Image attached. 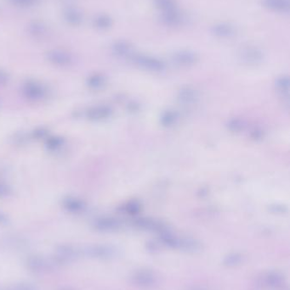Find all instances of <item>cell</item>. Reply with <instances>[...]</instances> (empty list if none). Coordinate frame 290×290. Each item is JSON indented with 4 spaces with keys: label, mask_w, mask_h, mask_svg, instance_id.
<instances>
[{
    "label": "cell",
    "mask_w": 290,
    "mask_h": 290,
    "mask_svg": "<svg viewBox=\"0 0 290 290\" xmlns=\"http://www.w3.org/2000/svg\"><path fill=\"white\" fill-rule=\"evenodd\" d=\"M131 61L138 67L153 72H160L165 68V63L163 61L149 55L135 54L132 57Z\"/></svg>",
    "instance_id": "6da1fadb"
},
{
    "label": "cell",
    "mask_w": 290,
    "mask_h": 290,
    "mask_svg": "<svg viewBox=\"0 0 290 290\" xmlns=\"http://www.w3.org/2000/svg\"><path fill=\"white\" fill-rule=\"evenodd\" d=\"M46 59L55 67H67L74 63V56L72 54L61 48L49 50L46 53Z\"/></svg>",
    "instance_id": "7a4b0ae2"
},
{
    "label": "cell",
    "mask_w": 290,
    "mask_h": 290,
    "mask_svg": "<svg viewBox=\"0 0 290 290\" xmlns=\"http://www.w3.org/2000/svg\"><path fill=\"white\" fill-rule=\"evenodd\" d=\"M22 94L27 99L40 101L47 96V89L42 83L36 81H29L22 86Z\"/></svg>",
    "instance_id": "3957f363"
},
{
    "label": "cell",
    "mask_w": 290,
    "mask_h": 290,
    "mask_svg": "<svg viewBox=\"0 0 290 290\" xmlns=\"http://www.w3.org/2000/svg\"><path fill=\"white\" fill-rule=\"evenodd\" d=\"M239 57L248 65H257L264 60V53L255 46H246L239 52Z\"/></svg>",
    "instance_id": "277c9868"
},
{
    "label": "cell",
    "mask_w": 290,
    "mask_h": 290,
    "mask_svg": "<svg viewBox=\"0 0 290 290\" xmlns=\"http://www.w3.org/2000/svg\"><path fill=\"white\" fill-rule=\"evenodd\" d=\"M27 30L28 35L35 40H44L50 34L49 26L44 21L40 20L30 21L27 27Z\"/></svg>",
    "instance_id": "5b68a950"
},
{
    "label": "cell",
    "mask_w": 290,
    "mask_h": 290,
    "mask_svg": "<svg viewBox=\"0 0 290 290\" xmlns=\"http://www.w3.org/2000/svg\"><path fill=\"white\" fill-rule=\"evenodd\" d=\"M111 49L113 55L119 58L123 59H130L134 56L135 53L134 46L131 42L126 41V40H118L116 42H113L111 46Z\"/></svg>",
    "instance_id": "8992f818"
},
{
    "label": "cell",
    "mask_w": 290,
    "mask_h": 290,
    "mask_svg": "<svg viewBox=\"0 0 290 290\" xmlns=\"http://www.w3.org/2000/svg\"><path fill=\"white\" fill-rule=\"evenodd\" d=\"M199 61V55L192 50H179L172 55V61L179 67H191Z\"/></svg>",
    "instance_id": "52a82bcc"
},
{
    "label": "cell",
    "mask_w": 290,
    "mask_h": 290,
    "mask_svg": "<svg viewBox=\"0 0 290 290\" xmlns=\"http://www.w3.org/2000/svg\"><path fill=\"white\" fill-rule=\"evenodd\" d=\"M159 20L161 24L168 28H176L185 21L184 15L178 9L161 12Z\"/></svg>",
    "instance_id": "ba28073f"
},
{
    "label": "cell",
    "mask_w": 290,
    "mask_h": 290,
    "mask_svg": "<svg viewBox=\"0 0 290 290\" xmlns=\"http://www.w3.org/2000/svg\"><path fill=\"white\" fill-rule=\"evenodd\" d=\"M62 17L65 22L70 27H80L83 21V15L80 9L73 5H67L62 12Z\"/></svg>",
    "instance_id": "9c48e42d"
},
{
    "label": "cell",
    "mask_w": 290,
    "mask_h": 290,
    "mask_svg": "<svg viewBox=\"0 0 290 290\" xmlns=\"http://www.w3.org/2000/svg\"><path fill=\"white\" fill-rule=\"evenodd\" d=\"M210 32L213 36L221 39L232 38L237 34L235 27L226 22H219L214 24L211 27Z\"/></svg>",
    "instance_id": "30bf717a"
},
{
    "label": "cell",
    "mask_w": 290,
    "mask_h": 290,
    "mask_svg": "<svg viewBox=\"0 0 290 290\" xmlns=\"http://www.w3.org/2000/svg\"><path fill=\"white\" fill-rule=\"evenodd\" d=\"M134 284L142 288H151L156 284L157 278L153 272L150 271H139L133 276Z\"/></svg>",
    "instance_id": "8fae6325"
},
{
    "label": "cell",
    "mask_w": 290,
    "mask_h": 290,
    "mask_svg": "<svg viewBox=\"0 0 290 290\" xmlns=\"http://www.w3.org/2000/svg\"><path fill=\"white\" fill-rule=\"evenodd\" d=\"M112 115V109L108 106H97L91 107L87 111V116L90 120L94 121H102L110 117Z\"/></svg>",
    "instance_id": "7c38bea8"
},
{
    "label": "cell",
    "mask_w": 290,
    "mask_h": 290,
    "mask_svg": "<svg viewBox=\"0 0 290 290\" xmlns=\"http://www.w3.org/2000/svg\"><path fill=\"white\" fill-rule=\"evenodd\" d=\"M262 283L269 290H278L284 285V278L278 272H268L263 277Z\"/></svg>",
    "instance_id": "4fadbf2b"
},
{
    "label": "cell",
    "mask_w": 290,
    "mask_h": 290,
    "mask_svg": "<svg viewBox=\"0 0 290 290\" xmlns=\"http://www.w3.org/2000/svg\"><path fill=\"white\" fill-rule=\"evenodd\" d=\"M263 6L274 12L289 13L290 0H262Z\"/></svg>",
    "instance_id": "5bb4252c"
},
{
    "label": "cell",
    "mask_w": 290,
    "mask_h": 290,
    "mask_svg": "<svg viewBox=\"0 0 290 290\" xmlns=\"http://www.w3.org/2000/svg\"><path fill=\"white\" fill-rule=\"evenodd\" d=\"M135 226L140 227L141 229L150 230V231H156L161 233L166 231L165 226L159 221H154L152 219H147V218H141L137 219L135 222Z\"/></svg>",
    "instance_id": "9a60e30c"
},
{
    "label": "cell",
    "mask_w": 290,
    "mask_h": 290,
    "mask_svg": "<svg viewBox=\"0 0 290 290\" xmlns=\"http://www.w3.org/2000/svg\"><path fill=\"white\" fill-rule=\"evenodd\" d=\"M113 24V18L110 15L104 13L98 14L93 19V25L96 29L100 31L108 30Z\"/></svg>",
    "instance_id": "2e32d148"
},
{
    "label": "cell",
    "mask_w": 290,
    "mask_h": 290,
    "mask_svg": "<svg viewBox=\"0 0 290 290\" xmlns=\"http://www.w3.org/2000/svg\"><path fill=\"white\" fill-rule=\"evenodd\" d=\"M63 206L67 211L72 212H83L85 209V203L76 197H67L62 201Z\"/></svg>",
    "instance_id": "e0dca14e"
},
{
    "label": "cell",
    "mask_w": 290,
    "mask_h": 290,
    "mask_svg": "<svg viewBox=\"0 0 290 290\" xmlns=\"http://www.w3.org/2000/svg\"><path fill=\"white\" fill-rule=\"evenodd\" d=\"M178 99L181 103L190 105L194 103L198 100V93L193 88L186 87L180 89L178 94Z\"/></svg>",
    "instance_id": "ac0fdd59"
},
{
    "label": "cell",
    "mask_w": 290,
    "mask_h": 290,
    "mask_svg": "<svg viewBox=\"0 0 290 290\" xmlns=\"http://www.w3.org/2000/svg\"><path fill=\"white\" fill-rule=\"evenodd\" d=\"M119 226H120L119 221L113 218H101V219H98L95 222V227L102 231L116 230L119 228Z\"/></svg>",
    "instance_id": "d6986e66"
},
{
    "label": "cell",
    "mask_w": 290,
    "mask_h": 290,
    "mask_svg": "<svg viewBox=\"0 0 290 290\" xmlns=\"http://www.w3.org/2000/svg\"><path fill=\"white\" fill-rule=\"evenodd\" d=\"M276 88L282 96L288 98L290 93V78L288 76H279L276 81Z\"/></svg>",
    "instance_id": "ffe728a7"
},
{
    "label": "cell",
    "mask_w": 290,
    "mask_h": 290,
    "mask_svg": "<svg viewBox=\"0 0 290 290\" xmlns=\"http://www.w3.org/2000/svg\"><path fill=\"white\" fill-rule=\"evenodd\" d=\"M153 3L161 12L177 9L176 0H153Z\"/></svg>",
    "instance_id": "44dd1931"
},
{
    "label": "cell",
    "mask_w": 290,
    "mask_h": 290,
    "mask_svg": "<svg viewBox=\"0 0 290 290\" xmlns=\"http://www.w3.org/2000/svg\"><path fill=\"white\" fill-rule=\"evenodd\" d=\"M107 82V78L102 74H94L88 79V85L93 89H100L103 88Z\"/></svg>",
    "instance_id": "7402d4cb"
},
{
    "label": "cell",
    "mask_w": 290,
    "mask_h": 290,
    "mask_svg": "<svg viewBox=\"0 0 290 290\" xmlns=\"http://www.w3.org/2000/svg\"><path fill=\"white\" fill-rule=\"evenodd\" d=\"M178 120V115L176 112L166 111L161 117V123L165 127H169L175 124Z\"/></svg>",
    "instance_id": "603a6c76"
},
{
    "label": "cell",
    "mask_w": 290,
    "mask_h": 290,
    "mask_svg": "<svg viewBox=\"0 0 290 290\" xmlns=\"http://www.w3.org/2000/svg\"><path fill=\"white\" fill-rule=\"evenodd\" d=\"M227 127H228V129L233 133H238V132H241L242 130L245 129V122L241 119H236L235 118L228 122Z\"/></svg>",
    "instance_id": "cb8c5ba5"
},
{
    "label": "cell",
    "mask_w": 290,
    "mask_h": 290,
    "mask_svg": "<svg viewBox=\"0 0 290 290\" xmlns=\"http://www.w3.org/2000/svg\"><path fill=\"white\" fill-rule=\"evenodd\" d=\"M242 261V256L239 254H229L228 256H226L224 260V263L226 264V266H234L236 265H238L239 263Z\"/></svg>",
    "instance_id": "d4e9b609"
},
{
    "label": "cell",
    "mask_w": 290,
    "mask_h": 290,
    "mask_svg": "<svg viewBox=\"0 0 290 290\" xmlns=\"http://www.w3.org/2000/svg\"><path fill=\"white\" fill-rule=\"evenodd\" d=\"M9 1L15 6L22 7V8L34 6L38 2V0H9Z\"/></svg>",
    "instance_id": "484cf974"
},
{
    "label": "cell",
    "mask_w": 290,
    "mask_h": 290,
    "mask_svg": "<svg viewBox=\"0 0 290 290\" xmlns=\"http://www.w3.org/2000/svg\"><path fill=\"white\" fill-rule=\"evenodd\" d=\"M141 209L140 204L137 202H130L128 203V205L125 206V211L128 212V214H136Z\"/></svg>",
    "instance_id": "4316f807"
},
{
    "label": "cell",
    "mask_w": 290,
    "mask_h": 290,
    "mask_svg": "<svg viewBox=\"0 0 290 290\" xmlns=\"http://www.w3.org/2000/svg\"><path fill=\"white\" fill-rule=\"evenodd\" d=\"M9 75L5 70L0 68V86L7 84L9 82Z\"/></svg>",
    "instance_id": "83f0119b"
},
{
    "label": "cell",
    "mask_w": 290,
    "mask_h": 290,
    "mask_svg": "<svg viewBox=\"0 0 290 290\" xmlns=\"http://www.w3.org/2000/svg\"><path fill=\"white\" fill-rule=\"evenodd\" d=\"M61 145H63V140L60 139H54L49 142V148L53 150H56L57 148H61Z\"/></svg>",
    "instance_id": "f1b7e54d"
},
{
    "label": "cell",
    "mask_w": 290,
    "mask_h": 290,
    "mask_svg": "<svg viewBox=\"0 0 290 290\" xmlns=\"http://www.w3.org/2000/svg\"><path fill=\"white\" fill-rule=\"evenodd\" d=\"M10 193V188L7 184H4L3 182H0V198L2 197H6Z\"/></svg>",
    "instance_id": "f546056e"
},
{
    "label": "cell",
    "mask_w": 290,
    "mask_h": 290,
    "mask_svg": "<svg viewBox=\"0 0 290 290\" xmlns=\"http://www.w3.org/2000/svg\"><path fill=\"white\" fill-rule=\"evenodd\" d=\"M263 136V133L262 131L260 130H254L252 133V137H253V139H261Z\"/></svg>",
    "instance_id": "4dcf8cb0"
},
{
    "label": "cell",
    "mask_w": 290,
    "mask_h": 290,
    "mask_svg": "<svg viewBox=\"0 0 290 290\" xmlns=\"http://www.w3.org/2000/svg\"><path fill=\"white\" fill-rule=\"evenodd\" d=\"M188 290H207L206 289H204V288H192V289H190Z\"/></svg>",
    "instance_id": "1f68e13d"
}]
</instances>
